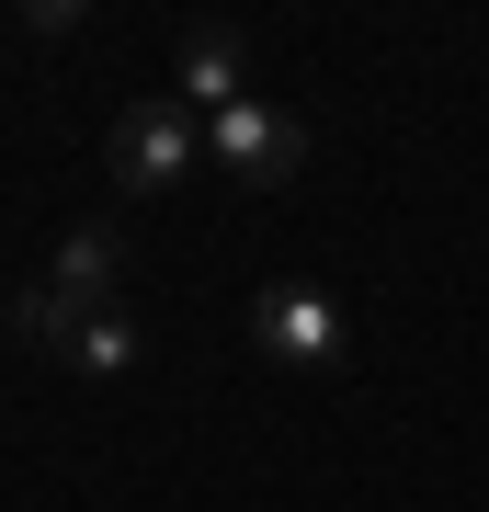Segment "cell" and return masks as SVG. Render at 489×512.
<instances>
[{"mask_svg":"<svg viewBox=\"0 0 489 512\" xmlns=\"http://www.w3.org/2000/svg\"><path fill=\"white\" fill-rule=\"evenodd\" d=\"M114 274H126V228H103V217L69 228V239H57V262L12 296V330H23L35 353H69V342H80V319H103V308H114Z\"/></svg>","mask_w":489,"mask_h":512,"instance_id":"obj_1","label":"cell"},{"mask_svg":"<svg viewBox=\"0 0 489 512\" xmlns=\"http://www.w3.org/2000/svg\"><path fill=\"white\" fill-rule=\"evenodd\" d=\"M251 342H262V365L342 376V365H353V308H342L330 285L285 274V285H262V296H251Z\"/></svg>","mask_w":489,"mask_h":512,"instance_id":"obj_2","label":"cell"},{"mask_svg":"<svg viewBox=\"0 0 489 512\" xmlns=\"http://www.w3.org/2000/svg\"><path fill=\"white\" fill-rule=\"evenodd\" d=\"M103 160H114V183H126V194H171V183H194V171H205V114H182L171 92H148V103L114 114Z\"/></svg>","mask_w":489,"mask_h":512,"instance_id":"obj_3","label":"cell"},{"mask_svg":"<svg viewBox=\"0 0 489 512\" xmlns=\"http://www.w3.org/2000/svg\"><path fill=\"white\" fill-rule=\"evenodd\" d=\"M205 160L228 171V183H251V194H285L296 171H308V126H296L285 103H239V114H217V126H205Z\"/></svg>","mask_w":489,"mask_h":512,"instance_id":"obj_4","label":"cell"},{"mask_svg":"<svg viewBox=\"0 0 489 512\" xmlns=\"http://www.w3.org/2000/svg\"><path fill=\"white\" fill-rule=\"evenodd\" d=\"M171 103L205 114V126L239 114L251 103V35H239V23H182L171 35Z\"/></svg>","mask_w":489,"mask_h":512,"instance_id":"obj_5","label":"cell"},{"mask_svg":"<svg viewBox=\"0 0 489 512\" xmlns=\"http://www.w3.org/2000/svg\"><path fill=\"white\" fill-rule=\"evenodd\" d=\"M137 319L126 308H103V319H80V342H69V376H91V387H114V376H137Z\"/></svg>","mask_w":489,"mask_h":512,"instance_id":"obj_6","label":"cell"},{"mask_svg":"<svg viewBox=\"0 0 489 512\" xmlns=\"http://www.w3.org/2000/svg\"><path fill=\"white\" fill-rule=\"evenodd\" d=\"M80 23H91V12H80V0H35V12H23V35H35V46H69V35H80Z\"/></svg>","mask_w":489,"mask_h":512,"instance_id":"obj_7","label":"cell"}]
</instances>
